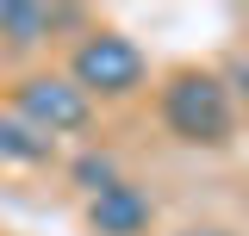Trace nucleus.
<instances>
[{
	"label": "nucleus",
	"instance_id": "1a4fd4ad",
	"mask_svg": "<svg viewBox=\"0 0 249 236\" xmlns=\"http://www.w3.org/2000/svg\"><path fill=\"white\" fill-rule=\"evenodd\" d=\"M175 236H231V230H212V224H187V230H175Z\"/></svg>",
	"mask_w": 249,
	"mask_h": 236
},
{
	"label": "nucleus",
	"instance_id": "39448f33",
	"mask_svg": "<svg viewBox=\"0 0 249 236\" xmlns=\"http://www.w3.org/2000/svg\"><path fill=\"white\" fill-rule=\"evenodd\" d=\"M56 155V137H44L37 124H25V118L13 112H0V162H13V168H44Z\"/></svg>",
	"mask_w": 249,
	"mask_h": 236
},
{
	"label": "nucleus",
	"instance_id": "7ed1b4c3",
	"mask_svg": "<svg viewBox=\"0 0 249 236\" xmlns=\"http://www.w3.org/2000/svg\"><path fill=\"white\" fill-rule=\"evenodd\" d=\"M13 112L37 124L44 137H75L93 124V100L69 75H25V81H13Z\"/></svg>",
	"mask_w": 249,
	"mask_h": 236
},
{
	"label": "nucleus",
	"instance_id": "20e7f679",
	"mask_svg": "<svg viewBox=\"0 0 249 236\" xmlns=\"http://www.w3.org/2000/svg\"><path fill=\"white\" fill-rule=\"evenodd\" d=\"M150 218H156L150 193L131 186V180H112L106 193H93V199H88L93 236H150Z\"/></svg>",
	"mask_w": 249,
	"mask_h": 236
},
{
	"label": "nucleus",
	"instance_id": "f257e3e1",
	"mask_svg": "<svg viewBox=\"0 0 249 236\" xmlns=\"http://www.w3.org/2000/svg\"><path fill=\"white\" fill-rule=\"evenodd\" d=\"M162 124L193 149H224L231 131H237V100H231V81L224 75H206V68H181L168 75L162 87Z\"/></svg>",
	"mask_w": 249,
	"mask_h": 236
},
{
	"label": "nucleus",
	"instance_id": "f03ea898",
	"mask_svg": "<svg viewBox=\"0 0 249 236\" xmlns=\"http://www.w3.org/2000/svg\"><path fill=\"white\" fill-rule=\"evenodd\" d=\"M69 81L88 93V100H124V93H137L150 81V56L124 31L93 25V31H81V44L69 56Z\"/></svg>",
	"mask_w": 249,
	"mask_h": 236
},
{
	"label": "nucleus",
	"instance_id": "6e6552de",
	"mask_svg": "<svg viewBox=\"0 0 249 236\" xmlns=\"http://www.w3.org/2000/svg\"><path fill=\"white\" fill-rule=\"evenodd\" d=\"M231 100H243V106H249V62L231 68Z\"/></svg>",
	"mask_w": 249,
	"mask_h": 236
},
{
	"label": "nucleus",
	"instance_id": "0eeeda50",
	"mask_svg": "<svg viewBox=\"0 0 249 236\" xmlns=\"http://www.w3.org/2000/svg\"><path fill=\"white\" fill-rule=\"evenodd\" d=\"M112 180H119V168H112L106 155H93V149L81 155V162H75V186H88V199H93V193H106Z\"/></svg>",
	"mask_w": 249,
	"mask_h": 236
},
{
	"label": "nucleus",
	"instance_id": "423d86ee",
	"mask_svg": "<svg viewBox=\"0 0 249 236\" xmlns=\"http://www.w3.org/2000/svg\"><path fill=\"white\" fill-rule=\"evenodd\" d=\"M50 31H56L50 6H31V0H0V37H6V44L31 50V44H44Z\"/></svg>",
	"mask_w": 249,
	"mask_h": 236
}]
</instances>
